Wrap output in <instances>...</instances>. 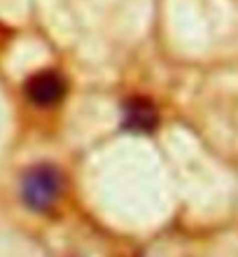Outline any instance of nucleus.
Wrapping results in <instances>:
<instances>
[{"mask_svg": "<svg viewBox=\"0 0 238 257\" xmlns=\"http://www.w3.org/2000/svg\"><path fill=\"white\" fill-rule=\"evenodd\" d=\"M61 187V173L49 164H40V166L28 169L21 178V199L31 210L45 213L56 203Z\"/></svg>", "mask_w": 238, "mask_h": 257, "instance_id": "f257e3e1", "label": "nucleus"}, {"mask_svg": "<svg viewBox=\"0 0 238 257\" xmlns=\"http://www.w3.org/2000/svg\"><path fill=\"white\" fill-rule=\"evenodd\" d=\"M26 98L38 108H52L66 96V80L56 70H40L26 80Z\"/></svg>", "mask_w": 238, "mask_h": 257, "instance_id": "f03ea898", "label": "nucleus"}, {"mask_svg": "<svg viewBox=\"0 0 238 257\" xmlns=\"http://www.w3.org/2000/svg\"><path fill=\"white\" fill-rule=\"evenodd\" d=\"M159 124V115L154 105L145 98H133L124 108V126L131 131H152Z\"/></svg>", "mask_w": 238, "mask_h": 257, "instance_id": "7ed1b4c3", "label": "nucleus"}]
</instances>
